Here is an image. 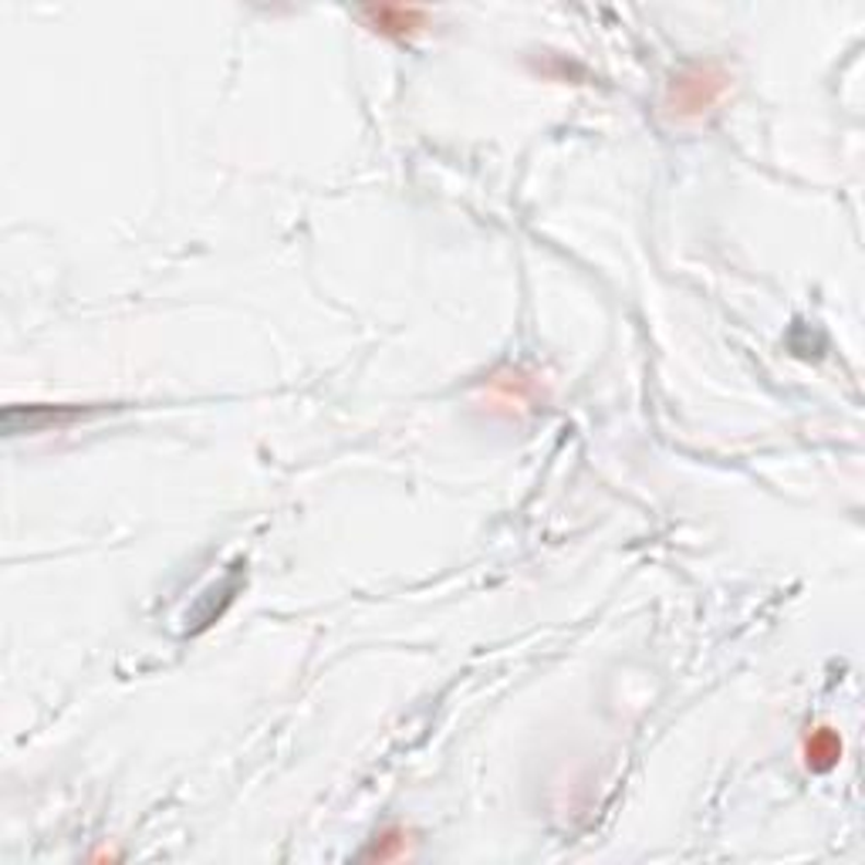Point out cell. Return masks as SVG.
Masks as SVG:
<instances>
[{
    "label": "cell",
    "mask_w": 865,
    "mask_h": 865,
    "mask_svg": "<svg viewBox=\"0 0 865 865\" xmlns=\"http://www.w3.org/2000/svg\"><path fill=\"white\" fill-rule=\"evenodd\" d=\"M805 758H808V768L811 771H832L842 758V740L835 730L829 727H818L808 743H805Z\"/></svg>",
    "instance_id": "obj_3"
},
{
    "label": "cell",
    "mask_w": 865,
    "mask_h": 865,
    "mask_svg": "<svg viewBox=\"0 0 865 865\" xmlns=\"http://www.w3.org/2000/svg\"><path fill=\"white\" fill-rule=\"evenodd\" d=\"M362 21L372 24V31L389 34V37H406L426 24V14L416 8H366Z\"/></svg>",
    "instance_id": "obj_2"
},
{
    "label": "cell",
    "mask_w": 865,
    "mask_h": 865,
    "mask_svg": "<svg viewBox=\"0 0 865 865\" xmlns=\"http://www.w3.org/2000/svg\"><path fill=\"white\" fill-rule=\"evenodd\" d=\"M724 92V74H714L711 68H700L696 78H680L673 102L680 115H696L714 105V99Z\"/></svg>",
    "instance_id": "obj_1"
}]
</instances>
